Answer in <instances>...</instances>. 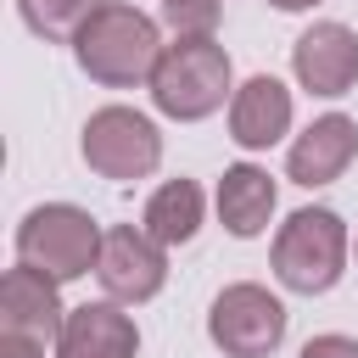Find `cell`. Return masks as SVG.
<instances>
[{
	"label": "cell",
	"instance_id": "obj_2",
	"mask_svg": "<svg viewBox=\"0 0 358 358\" xmlns=\"http://www.w3.org/2000/svg\"><path fill=\"white\" fill-rule=\"evenodd\" d=\"M151 106L173 123H201L235 95V62L213 34H173L151 67Z\"/></svg>",
	"mask_w": 358,
	"mask_h": 358
},
{
	"label": "cell",
	"instance_id": "obj_8",
	"mask_svg": "<svg viewBox=\"0 0 358 358\" xmlns=\"http://www.w3.org/2000/svg\"><path fill=\"white\" fill-rule=\"evenodd\" d=\"M291 73H296V84L308 95L341 101L358 84V34L347 22H313L291 45Z\"/></svg>",
	"mask_w": 358,
	"mask_h": 358
},
{
	"label": "cell",
	"instance_id": "obj_1",
	"mask_svg": "<svg viewBox=\"0 0 358 358\" xmlns=\"http://www.w3.org/2000/svg\"><path fill=\"white\" fill-rule=\"evenodd\" d=\"M162 45L168 39L151 11H140L129 0H101L90 11V22L73 34V62L106 90H134V84H151Z\"/></svg>",
	"mask_w": 358,
	"mask_h": 358
},
{
	"label": "cell",
	"instance_id": "obj_4",
	"mask_svg": "<svg viewBox=\"0 0 358 358\" xmlns=\"http://www.w3.org/2000/svg\"><path fill=\"white\" fill-rule=\"evenodd\" d=\"M101 224L90 218V207L78 201H39L22 213L17 224V263L50 274V280H84L95 274V257H101Z\"/></svg>",
	"mask_w": 358,
	"mask_h": 358
},
{
	"label": "cell",
	"instance_id": "obj_5",
	"mask_svg": "<svg viewBox=\"0 0 358 358\" xmlns=\"http://www.w3.org/2000/svg\"><path fill=\"white\" fill-rule=\"evenodd\" d=\"M78 157L90 162V173L112 179V185H134V179H151L157 162H162V129L134 112V106H95L78 129Z\"/></svg>",
	"mask_w": 358,
	"mask_h": 358
},
{
	"label": "cell",
	"instance_id": "obj_6",
	"mask_svg": "<svg viewBox=\"0 0 358 358\" xmlns=\"http://www.w3.org/2000/svg\"><path fill=\"white\" fill-rule=\"evenodd\" d=\"M285 302L268 291V285H257V280H235V285H224L218 296H213V308H207V336H213V347L224 352V358H268V352H280V341H285Z\"/></svg>",
	"mask_w": 358,
	"mask_h": 358
},
{
	"label": "cell",
	"instance_id": "obj_12",
	"mask_svg": "<svg viewBox=\"0 0 358 358\" xmlns=\"http://www.w3.org/2000/svg\"><path fill=\"white\" fill-rule=\"evenodd\" d=\"M140 352V330L123 313V302H78L62 319L56 336V358H134Z\"/></svg>",
	"mask_w": 358,
	"mask_h": 358
},
{
	"label": "cell",
	"instance_id": "obj_17",
	"mask_svg": "<svg viewBox=\"0 0 358 358\" xmlns=\"http://www.w3.org/2000/svg\"><path fill=\"white\" fill-rule=\"evenodd\" d=\"M296 358H358V341H352V336H336V330H330V336H313V341H308V347H302Z\"/></svg>",
	"mask_w": 358,
	"mask_h": 358
},
{
	"label": "cell",
	"instance_id": "obj_14",
	"mask_svg": "<svg viewBox=\"0 0 358 358\" xmlns=\"http://www.w3.org/2000/svg\"><path fill=\"white\" fill-rule=\"evenodd\" d=\"M201 213H207V196H201L196 179H162V185L145 196L140 224H145V235H157L162 246H185V241H196Z\"/></svg>",
	"mask_w": 358,
	"mask_h": 358
},
{
	"label": "cell",
	"instance_id": "obj_15",
	"mask_svg": "<svg viewBox=\"0 0 358 358\" xmlns=\"http://www.w3.org/2000/svg\"><path fill=\"white\" fill-rule=\"evenodd\" d=\"M101 0H17V17L28 22V34H39V39H50V45H73V34L90 22V11H95Z\"/></svg>",
	"mask_w": 358,
	"mask_h": 358
},
{
	"label": "cell",
	"instance_id": "obj_19",
	"mask_svg": "<svg viewBox=\"0 0 358 358\" xmlns=\"http://www.w3.org/2000/svg\"><path fill=\"white\" fill-rule=\"evenodd\" d=\"M268 6H274V11H313L319 0H268Z\"/></svg>",
	"mask_w": 358,
	"mask_h": 358
},
{
	"label": "cell",
	"instance_id": "obj_13",
	"mask_svg": "<svg viewBox=\"0 0 358 358\" xmlns=\"http://www.w3.org/2000/svg\"><path fill=\"white\" fill-rule=\"evenodd\" d=\"M213 207H218V224L235 235V241H257L280 207V185L268 179V168L257 162H235L224 168L218 190H213Z\"/></svg>",
	"mask_w": 358,
	"mask_h": 358
},
{
	"label": "cell",
	"instance_id": "obj_7",
	"mask_svg": "<svg viewBox=\"0 0 358 358\" xmlns=\"http://www.w3.org/2000/svg\"><path fill=\"white\" fill-rule=\"evenodd\" d=\"M95 280L112 302L140 308L168 285V246L157 235H145V224H112L101 235V257H95Z\"/></svg>",
	"mask_w": 358,
	"mask_h": 358
},
{
	"label": "cell",
	"instance_id": "obj_18",
	"mask_svg": "<svg viewBox=\"0 0 358 358\" xmlns=\"http://www.w3.org/2000/svg\"><path fill=\"white\" fill-rule=\"evenodd\" d=\"M0 358H45V341H28V336H0Z\"/></svg>",
	"mask_w": 358,
	"mask_h": 358
},
{
	"label": "cell",
	"instance_id": "obj_16",
	"mask_svg": "<svg viewBox=\"0 0 358 358\" xmlns=\"http://www.w3.org/2000/svg\"><path fill=\"white\" fill-rule=\"evenodd\" d=\"M224 0H162V17L173 34H213Z\"/></svg>",
	"mask_w": 358,
	"mask_h": 358
},
{
	"label": "cell",
	"instance_id": "obj_20",
	"mask_svg": "<svg viewBox=\"0 0 358 358\" xmlns=\"http://www.w3.org/2000/svg\"><path fill=\"white\" fill-rule=\"evenodd\" d=\"M352 252H358V246H352Z\"/></svg>",
	"mask_w": 358,
	"mask_h": 358
},
{
	"label": "cell",
	"instance_id": "obj_10",
	"mask_svg": "<svg viewBox=\"0 0 358 358\" xmlns=\"http://www.w3.org/2000/svg\"><path fill=\"white\" fill-rule=\"evenodd\" d=\"M352 157H358V123H352L347 112H324V117H313V123L291 140V151H285V179L302 185V190H319V185H336V179L352 168Z\"/></svg>",
	"mask_w": 358,
	"mask_h": 358
},
{
	"label": "cell",
	"instance_id": "obj_9",
	"mask_svg": "<svg viewBox=\"0 0 358 358\" xmlns=\"http://www.w3.org/2000/svg\"><path fill=\"white\" fill-rule=\"evenodd\" d=\"M62 319H67L62 280H50V274H39L28 263L6 268V280H0V336H28V341L56 347Z\"/></svg>",
	"mask_w": 358,
	"mask_h": 358
},
{
	"label": "cell",
	"instance_id": "obj_3",
	"mask_svg": "<svg viewBox=\"0 0 358 358\" xmlns=\"http://www.w3.org/2000/svg\"><path fill=\"white\" fill-rule=\"evenodd\" d=\"M347 257H352V235L341 224L336 207H296L280 229H274V280L296 296H324L341 285L347 274Z\"/></svg>",
	"mask_w": 358,
	"mask_h": 358
},
{
	"label": "cell",
	"instance_id": "obj_11",
	"mask_svg": "<svg viewBox=\"0 0 358 358\" xmlns=\"http://www.w3.org/2000/svg\"><path fill=\"white\" fill-rule=\"evenodd\" d=\"M291 134V90L274 73H252L229 95V140L241 151H268Z\"/></svg>",
	"mask_w": 358,
	"mask_h": 358
}]
</instances>
